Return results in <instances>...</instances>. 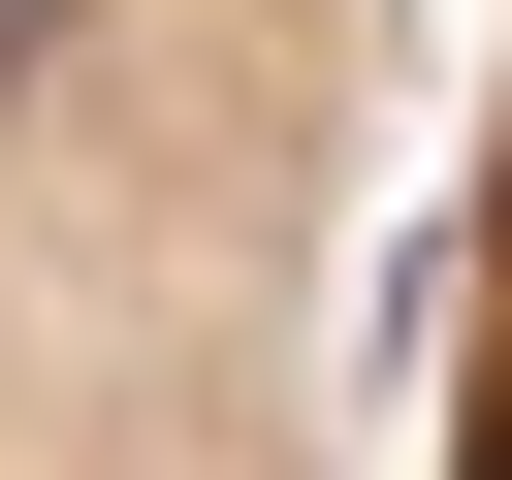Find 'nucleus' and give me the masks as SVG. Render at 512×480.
<instances>
[{
  "mask_svg": "<svg viewBox=\"0 0 512 480\" xmlns=\"http://www.w3.org/2000/svg\"><path fill=\"white\" fill-rule=\"evenodd\" d=\"M416 0H0V480H384Z\"/></svg>",
  "mask_w": 512,
  "mask_h": 480,
  "instance_id": "f257e3e1",
  "label": "nucleus"
},
{
  "mask_svg": "<svg viewBox=\"0 0 512 480\" xmlns=\"http://www.w3.org/2000/svg\"><path fill=\"white\" fill-rule=\"evenodd\" d=\"M384 480H512V32H480L448 192H416V416H384Z\"/></svg>",
  "mask_w": 512,
  "mask_h": 480,
  "instance_id": "f03ea898",
  "label": "nucleus"
}]
</instances>
